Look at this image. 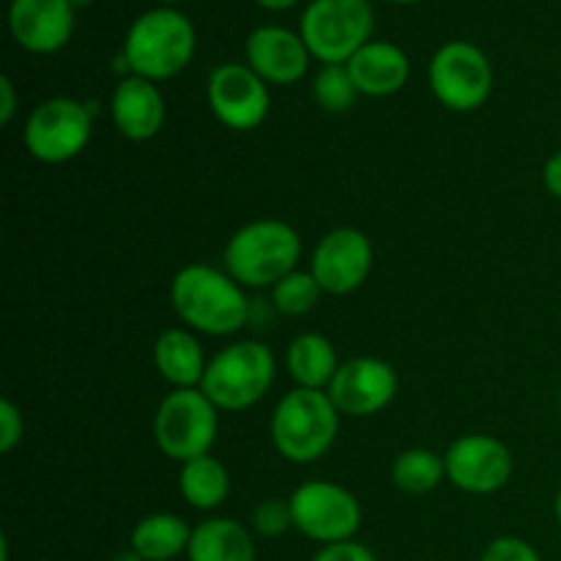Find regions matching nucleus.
<instances>
[{
  "label": "nucleus",
  "instance_id": "obj_1",
  "mask_svg": "<svg viewBox=\"0 0 561 561\" xmlns=\"http://www.w3.org/2000/svg\"><path fill=\"white\" fill-rule=\"evenodd\" d=\"M170 307L186 329L208 337L236 334L252 318L244 285L236 283L225 268L208 263H190L175 272L170 283Z\"/></svg>",
  "mask_w": 561,
  "mask_h": 561
},
{
  "label": "nucleus",
  "instance_id": "obj_2",
  "mask_svg": "<svg viewBox=\"0 0 561 561\" xmlns=\"http://www.w3.org/2000/svg\"><path fill=\"white\" fill-rule=\"evenodd\" d=\"M340 411L327 389L294 387L272 411V444L296 466L316 463L334 447L340 433Z\"/></svg>",
  "mask_w": 561,
  "mask_h": 561
},
{
  "label": "nucleus",
  "instance_id": "obj_3",
  "mask_svg": "<svg viewBox=\"0 0 561 561\" xmlns=\"http://www.w3.org/2000/svg\"><path fill=\"white\" fill-rule=\"evenodd\" d=\"M301 236L283 219H255L236 230L225 244V272L244 288H274L296 272Z\"/></svg>",
  "mask_w": 561,
  "mask_h": 561
},
{
  "label": "nucleus",
  "instance_id": "obj_4",
  "mask_svg": "<svg viewBox=\"0 0 561 561\" xmlns=\"http://www.w3.org/2000/svg\"><path fill=\"white\" fill-rule=\"evenodd\" d=\"M197 47L195 25L179 9H151L137 16L124 38V58L131 75L151 82L170 80L190 66Z\"/></svg>",
  "mask_w": 561,
  "mask_h": 561
},
{
  "label": "nucleus",
  "instance_id": "obj_5",
  "mask_svg": "<svg viewBox=\"0 0 561 561\" xmlns=\"http://www.w3.org/2000/svg\"><path fill=\"white\" fill-rule=\"evenodd\" d=\"M274 376L277 359L272 348L257 340H239L208 359L201 389L219 411H244L266 398Z\"/></svg>",
  "mask_w": 561,
  "mask_h": 561
},
{
  "label": "nucleus",
  "instance_id": "obj_6",
  "mask_svg": "<svg viewBox=\"0 0 561 561\" xmlns=\"http://www.w3.org/2000/svg\"><path fill=\"white\" fill-rule=\"evenodd\" d=\"M219 433V409L203 389H173L153 414V442L175 463L211 455Z\"/></svg>",
  "mask_w": 561,
  "mask_h": 561
},
{
  "label": "nucleus",
  "instance_id": "obj_7",
  "mask_svg": "<svg viewBox=\"0 0 561 561\" xmlns=\"http://www.w3.org/2000/svg\"><path fill=\"white\" fill-rule=\"evenodd\" d=\"M376 25L370 0H310L299 20V33L312 58L348 64L367 42Z\"/></svg>",
  "mask_w": 561,
  "mask_h": 561
},
{
  "label": "nucleus",
  "instance_id": "obj_8",
  "mask_svg": "<svg viewBox=\"0 0 561 561\" xmlns=\"http://www.w3.org/2000/svg\"><path fill=\"white\" fill-rule=\"evenodd\" d=\"M93 135V110L71 96H53L31 110L22 129L27 153L36 162L64 164L80 157Z\"/></svg>",
  "mask_w": 561,
  "mask_h": 561
},
{
  "label": "nucleus",
  "instance_id": "obj_9",
  "mask_svg": "<svg viewBox=\"0 0 561 561\" xmlns=\"http://www.w3.org/2000/svg\"><path fill=\"white\" fill-rule=\"evenodd\" d=\"M427 82L438 102L453 113H471L491 99L493 66L471 42H447L427 64Z\"/></svg>",
  "mask_w": 561,
  "mask_h": 561
},
{
  "label": "nucleus",
  "instance_id": "obj_10",
  "mask_svg": "<svg viewBox=\"0 0 561 561\" xmlns=\"http://www.w3.org/2000/svg\"><path fill=\"white\" fill-rule=\"evenodd\" d=\"M294 529L321 546L354 540L362 526V504L340 482L307 480L290 493Z\"/></svg>",
  "mask_w": 561,
  "mask_h": 561
},
{
  "label": "nucleus",
  "instance_id": "obj_11",
  "mask_svg": "<svg viewBox=\"0 0 561 561\" xmlns=\"http://www.w3.org/2000/svg\"><path fill=\"white\" fill-rule=\"evenodd\" d=\"M211 115L233 131H252L266 121L272 107L268 82L247 64H219L206 82Z\"/></svg>",
  "mask_w": 561,
  "mask_h": 561
},
{
  "label": "nucleus",
  "instance_id": "obj_12",
  "mask_svg": "<svg viewBox=\"0 0 561 561\" xmlns=\"http://www.w3.org/2000/svg\"><path fill=\"white\" fill-rule=\"evenodd\" d=\"M447 480L471 496L499 493L513 477V453L507 444L488 433H469L455 438L444 453Z\"/></svg>",
  "mask_w": 561,
  "mask_h": 561
},
{
  "label": "nucleus",
  "instance_id": "obj_13",
  "mask_svg": "<svg viewBox=\"0 0 561 561\" xmlns=\"http://www.w3.org/2000/svg\"><path fill=\"white\" fill-rule=\"evenodd\" d=\"M398 373L389 362L378 356H354L348 362H340L327 392L340 414L367 420V416L381 414L398 398Z\"/></svg>",
  "mask_w": 561,
  "mask_h": 561
},
{
  "label": "nucleus",
  "instance_id": "obj_14",
  "mask_svg": "<svg viewBox=\"0 0 561 561\" xmlns=\"http://www.w3.org/2000/svg\"><path fill=\"white\" fill-rule=\"evenodd\" d=\"M373 272V241L359 228H334L316 244L310 274L323 294L348 296L367 283Z\"/></svg>",
  "mask_w": 561,
  "mask_h": 561
},
{
  "label": "nucleus",
  "instance_id": "obj_15",
  "mask_svg": "<svg viewBox=\"0 0 561 561\" xmlns=\"http://www.w3.org/2000/svg\"><path fill=\"white\" fill-rule=\"evenodd\" d=\"M71 0H11L9 27L14 42L33 55H53L75 33Z\"/></svg>",
  "mask_w": 561,
  "mask_h": 561
},
{
  "label": "nucleus",
  "instance_id": "obj_16",
  "mask_svg": "<svg viewBox=\"0 0 561 561\" xmlns=\"http://www.w3.org/2000/svg\"><path fill=\"white\" fill-rule=\"evenodd\" d=\"M247 66L268 85H294L307 75L310 49L301 33L283 25H261L247 36Z\"/></svg>",
  "mask_w": 561,
  "mask_h": 561
},
{
  "label": "nucleus",
  "instance_id": "obj_17",
  "mask_svg": "<svg viewBox=\"0 0 561 561\" xmlns=\"http://www.w3.org/2000/svg\"><path fill=\"white\" fill-rule=\"evenodd\" d=\"M110 115L113 124L126 140L146 142L162 131L164 118H168V104H164L162 91L157 82L146 77H121L115 85L113 99H110Z\"/></svg>",
  "mask_w": 561,
  "mask_h": 561
},
{
  "label": "nucleus",
  "instance_id": "obj_18",
  "mask_svg": "<svg viewBox=\"0 0 561 561\" xmlns=\"http://www.w3.org/2000/svg\"><path fill=\"white\" fill-rule=\"evenodd\" d=\"M348 75L362 96H392L409 82V55L392 42H367L348 60Z\"/></svg>",
  "mask_w": 561,
  "mask_h": 561
},
{
  "label": "nucleus",
  "instance_id": "obj_19",
  "mask_svg": "<svg viewBox=\"0 0 561 561\" xmlns=\"http://www.w3.org/2000/svg\"><path fill=\"white\" fill-rule=\"evenodd\" d=\"M153 367L173 389H201L208 359L197 332L184 327L164 329L153 343Z\"/></svg>",
  "mask_w": 561,
  "mask_h": 561
},
{
  "label": "nucleus",
  "instance_id": "obj_20",
  "mask_svg": "<svg viewBox=\"0 0 561 561\" xmlns=\"http://www.w3.org/2000/svg\"><path fill=\"white\" fill-rule=\"evenodd\" d=\"M190 561H255V537L233 518H208L192 529Z\"/></svg>",
  "mask_w": 561,
  "mask_h": 561
},
{
  "label": "nucleus",
  "instance_id": "obj_21",
  "mask_svg": "<svg viewBox=\"0 0 561 561\" xmlns=\"http://www.w3.org/2000/svg\"><path fill=\"white\" fill-rule=\"evenodd\" d=\"M285 365H288V373L296 381V387L329 389L340 362L332 340L318 332H305L290 340Z\"/></svg>",
  "mask_w": 561,
  "mask_h": 561
},
{
  "label": "nucleus",
  "instance_id": "obj_22",
  "mask_svg": "<svg viewBox=\"0 0 561 561\" xmlns=\"http://www.w3.org/2000/svg\"><path fill=\"white\" fill-rule=\"evenodd\" d=\"M190 540V524L173 513L146 515L131 529V548L146 561H175L179 553H186Z\"/></svg>",
  "mask_w": 561,
  "mask_h": 561
},
{
  "label": "nucleus",
  "instance_id": "obj_23",
  "mask_svg": "<svg viewBox=\"0 0 561 561\" xmlns=\"http://www.w3.org/2000/svg\"><path fill=\"white\" fill-rule=\"evenodd\" d=\"M179 491L190 507L208 513L228 499L230 474L222 460L214 458V455H203V458L181 463Z\"/></svg>",
  "mask_w": 561,
  "mask_h": 561
},
{
  "label": "nucleus",
  "instance_id": "obj_24",
  "mask_svg": "<svg viewBox=\"0 0 561 561\" xmlns=\"http://www.w3.org/2000/svg\"><path fill=\"white\" fill-rule=\"evenodd\" d=\"M444 480H447L444 455L427 447L403 449L392 463V485L409 496H425L436 491Z\"/></svg>",
  "mask_w": 561,
  "mask_h": 561
},
{
  "label": "nucleus",
  "instance_id": "obj_25",
  "mask_svg": "<svg viewBox=\"0 0 561 561\" xmlns=\"http://www.w3.org/2000/svg\"><path fill=\"white\" fill-rule=\"evenodd\" d=\"M323 290L318 285V279L310 272H290L288 277L279 279L272 288V307L279 316L288 318H301L307 312L316 310V305L321 301Z\"/></svg>",
  "mask_w": 561,
  "mask_h": 561
},
{
  "label": "nucleus",
  "instance_id": "obj_26",
  "mask_svg": "<svg viewBox=\"0 0 561 561\" xmlns=\"http://www.w3.org/2000/svg\"><path fill=\"white\" fill-rule=\"evenodd\" d=\"M312 96H316L318 107L327 110V113H348L359 91H356L354 80H351L348 66L329 64L312 80Z\"/></svg>",
  "mask_w": 561,
  "mask_h": 561
},
{
  "label": "nucleus",
  "instance_id": "obj_27",
  "mask_svg": "<svg viewBox=\"0 0 561 561\" xmlns=\"http://www.w3.org/2000/svg\"><path fill=\"white\" fill-rule=\"evenodd\" d=\"M250 526L257 537H283L294 529V515H290L288 499H266L252 507Z\"/></svg>",
  "mask_w": 561,
  "mask_h": 561
},
{
  "label": "nucleus",
  "instance_id": "obj_28",
  "mask_svg": "<svg viewBox=\"0 0 561 561\" xmlns=\"http://www.w3.org/2000/svg\"><path fill=\"white\" fill-rule=\"evenodd\" d=\"M480 561H542L537 548L520 537H496Z\"/></svg>",
  "mask_w": 561,
  "mask_h": 561
},
{
  "label": "nucleus",
  "instance_id": "obj_29",
  "mask_svg": "<svg viewBox=\"0 0 561 561\" xmlns=\"http://www.w3.org/2000/svg\"><path fill=\"white\" fill-rule=\"evenodd\" d=\"M25 436V416L11 400H0V453H14Z\"/></svg>",
  "mask_w": 561,
  "mask_h": 561
},
{
  "label": "nucleus",
  "instance_id": "obj_30",
  "mask_svg": "<svg viewBox=\"0 0 561 561\" xmlns=\"http://www.w3.org/2000/svg\"><path fill=\"white\" fill-rule=\"evenodd\" d=\"M312 561H378L370 548H365L356 540L334 542V546H323L321 551L312 557Z\"/></svg>",
  "mask_w": 561,
  "mask_h": 561
},
{
  "label": "nucleus",
  "instance_id": "obj_31",
  "mask_svg": "<svg viewBox=\"0 0 561 561\" xmlns=\"http://www.w3.org/2000/svg\"><path fill=\"white\" fill-rule=\"evenodd\" d=\"M16 113V88L9 75L0 77V124H11Z\"/></svg>",
  "mask_w": 561,
  "mask_h": 561
},
{
  "label": "nucleus",
  "instance_id": "obj_32",
  "mask_svg": "<svg viewBox=\"0 0 561 561\" xmlns=\"http://www.w3.org/2000/svg\"><path fill=\"white\" fill-rule=\"evenodd\" d=\"M542 186L548 190V195L561 201V151L548 157V162L542 164Z\"/></svg>",
  "mask_w": 561,
  "mask_h": 561
},
{
  "label": "nucleus",
  "instance_id": "obj_33",
  "mask_svg": "<svg viewBox=\"0 0 561 561\" xmlns=\"http://www.w3.org/2000/svg\"><path fill=\"white\" fill-rule=\"evenodd\" d=\"M257 3L268 11H285V9H290L294 3H299V0H257Z\"/></svg>",
  "mask_w": 561,
  "mask_h": 561
},
{
  "label": "nucleus",
  "instance_id": "obj_34",
  "mask_svg": "<svg viewBox=\"0 0 561 561\" xmlns=\"http://www.w3.org/2000/svg\"><path fill=\"white\" fill-rule=\"evenodd\" d=\"M110 561H146V559H142L140 553H137L135 548L129 546V548H126V551H118V553H115V557L110 559Z\"/></svg>",
  "mask_w": 561,
  "mask_h": 561
},
{
  "label": "nucleus",
  "instance_id": "obj_35",
  "mask_svg": "<svg viewBox=\"0 0 561 561\" xmlns=\"http://www.w3.org/2000/svg\"><path fill=\"white\" fill-rule=\"evenodd\" d=\"M553 515H557V524H559V529H561V488H559V493H557V502H553Z\"/></svg>",
  "mask_w": 561,
  "mask_h": 561
},
{
  "label": "nucleus",
  "instance_id": "obj_36",
  "mask_svg": "<svg viewBox=\"0 0 561 561\" xmlns=\"http://www.w3.org/2000/svg\"><path fill=\"white\" fill-rule=\"evenodd\" d=\"M71 3H75V9H80V5H85V3H91V0H71Z\"/></svg>",
  "mask_w": 561,
  "mask_h": 561
},
{
  "label": "nucleus",
  "instance_id": "obj_37",
  "mask_svg": "<svg viewBox=\"0 0 561 561\" xmlns=\"http://www.w3.org/2000/svg\"><path fill=\"white\" fill-rule=\"evenodd\" d=\"M389 3H420V0H389Z\"/></svg>",
  "mask_w": 561,
  "mask_h": 561
},
{
  "label": "nucleus",
  "instance_id": "obj_38",
  "mask_svg": "<svg viewBox=\"0 0 561 561\" xmlns=\"http://www.w3.org/2000/svg\"><path fill=\"white\" fill-rule=\"evenodd\" d=\"M164 3H168V5H175V3H179V0H164Z\"/></svg>",
  "mask_w": 561,
  "mask_h": 561
}]
</instances>
